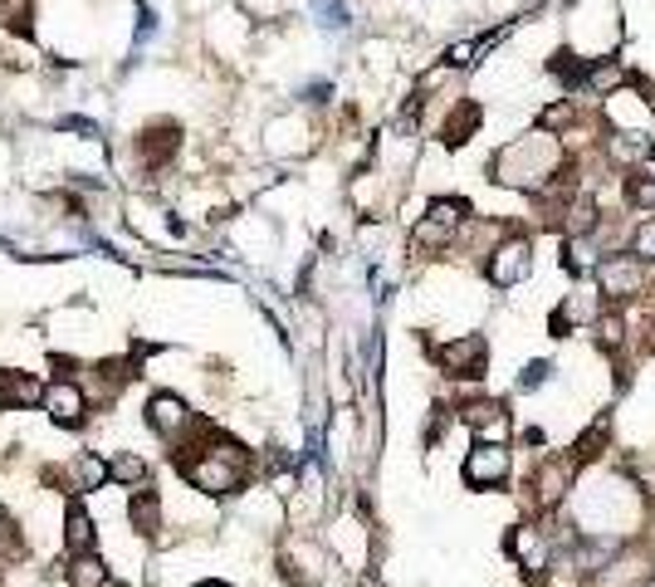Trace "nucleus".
Wrapping results in <instances>:
<instances>
[{
  "label": "nucleus",
  "mask_w": 655,
  "mask_h": 587,
  "mask_svg": "<svg viewBox=\"0 0 655 587\" xmlns=\"http://www.w3.org/2000/svg\"><path fill=\"white\" fill-rule=\"evenodd\" d=\"M489 177L499 181V187L543 196L567 177V147L558 142V132L538 128V132H528V138H514L509 147H499L489 162Z\"/></svg>",
  "instance_id": "f257e3e1"
},
{
  "label": "nucleus",
  "mask_w": 655,
  "mask_h": 587,
  "mask_svg": "<svg viewBox=\"0 0 655 587\" xmlns=\"http://www.w3.org/2000/svg\"><path fill=\"white\" fill-rule=\"evenodd\" d=\"M597 285H602V299H636V294H646L655 285V265H646L636 250L626 255H602L597 265Z\"/></svg>",
  "instance_id": "f03ea898"
},
{
  "label": "nucleus",
  "mask_w": 655,
  "mask_h": 587,
  "mask_svg": "<svg viewBox=\"0 0 655 587\" xmlns=\"http://www.w3.org/2000/svg\"><path fill=\"white\" fill-rule=\"evenodd\" d=\"M187 475L196 489L230 495V489H240V480H245V456H240V446H216V450H206L201 460H191Z\"/></svg>",
  "instance_id": "7ed1b4c3"
},
{
  "label": "nucleus",
  "mask_w": 655,
  "mask_h": 587,
  "mask_svg": "<svg viewBox=\"0 0 655 587\" xmlns=\"http://www.w3.org/2000/svg\"><path fill=\"white\" fill-rule=\"evenodd\" d=\"M465 216H469V206L465 201H450V196H445V201H430V211L416 220V250H445V245L455 240V230L465 226Z\"/></svg>",
  "instance_id": "20e7f679"
},
{
  "label": "nucleus",
  "mask_w": 655,
  "mask_h": 587,
  "mask_svg": "<svg viewBox=\"0 0 655 587\" xmlns=\"http://www.w3.org/2000/svg\"><path fill=\"white\" fill-rule=\"evenodd\" d=\"M528 275H534V240L528 236L504 240L499 250H494V260H489V285L494 289H514V285H524Z\"/></svg>",
  "instance_id": "39448f33"
},
{
  "label": "nucleus",
  "mask_w": 655,
  "mask_h": 587,
  "mask_svg": "<svg viewBox=\"0 0 655 587\" xmlns=\"http://www.w3.org/2000/svg\"><path fill=\"white\" fill-rule=\"evenodd\" d=\"M509 450H504V440H479L475 450L465 456V480L475 485V489H485V485H504L509 480Z\"/></svg>",
  "instance_id": "423d86ee"
},
{
  "label": "nucleus",
  "mask_w": 655,
  "mask_h": 587,
  "mask_svg": "<svg viewBox=\"0 0 655 587\" xmlns=\"http://www.w3.org/2000/svg\"><path fill=\"white\" fill-rule=\"evenodd\" d=\"M440 362L450 367L455 377H479L485 372V338L469 334L460 342H450V348H440Z\"/></svg>",
  "instance_id": "0eeeda50"
},
{
  "label": "nucleus",
  "mask_w": 655,
  "mask_h": 587,
  "mask_svg": "<svg viewBox=\"0 0 655 587\" xmlns=\"http://www.w3.org/2000/svg\"><path fill=\"white\" fill-rule=\"evenodd\" d=\"M44 407H49V416H54L59 426H79L83 421V391L73 382H54L44 391Z\"/></svg>",
  "instance_id": "6e6552de"
},
{
  "label": "nucleus",
  "mask_w": 655,
  "mask_h": 587,
  "mask_svg": "<svg viewBox=\"0 0 655 587\" xmlns=\"http://www.w3.org/2000/svg\"><path fill=\"white\" fill-rule=\"evenodd\" d=\"M534 485H538V505L553 509V505H558V499L567 495V489H573V460H548V465L538 470Z\"/></svg>",
  "instance_id": "1a4fd4ad"
},
{
  "label": "nucleus",
  "mask_w": 655,
  "mask_h": 587,
  "mask_svg": "<svg viewBox=\"0 0 655 587\" xmlns=\"http://www.w3.org/2000/svg\"><path fill=\"white\" fill-rule=\"evenodd\" d=\"M602 255H597V236H567L563 240V269L567 275H597Z\"/></svg>",
  "instance_id": "9d476101"
},
{
  "label": "nucleus",
  "mask_w": 655,
  "mask_h": 587,
  "mask_svg": "<svg viewBox=\"0 0 655 587\" xmlns=\"http://www.w3.org/2000/svg\"><path fill=\"white\" fill-rule=\"evenodd\" d=\"M147 421H152V431H162V436H171V431H181V426L191 421L187 416V407H181V397H152V407H147Z\"/></svg>",
  "instance_id": "9b49d317"
},
{
  "label": "nucleus",
  "mask_w": 655,
  "mask_h": 587,
  "mask_svg": "<svg viewBox=\"0 0 655 587\" xmlns=\"http://www.w3.org/2000/svg\"><path fill=\"white\" fill-rule=\"evenodd\" d=\"M509 548H514L518 558H524L528 573H543V568H548V538H543V534H534V529H514Z\"/></svg>",
  "instance_id": "f8f14e48"
},
{
  "label": "nucleus",
  "mask_w": 655,
  "mask_h": 587,
  "mask_svg": "<svg viewBox=\"0 0 655 587\" xmlns=\"http://www.w3.org/2000/svg\"><path fill=\"white\" fill-rule=\"evenodd\" d=\"M465 421L479 431V440H504L509 436V416H504V407H489V401L485 407H469Z\"/></svg>",
  "instance_id": "ddd939ff"
},
{
  "label": "nucleus",
  "mask_w": 655,
  "mask_h": 587,
  "mask_svg": "<svg viewBox=\"0 0 655 587\" xmlns=\"http://www.w3.org/2000/svg\"><path fill=\"white\" fill-rule=\"evenodd\" d=\"M479 118H485V113H479V103H469V98H465V103L455 108L450 118H445V142H450V147H465L469 132L479 128Z\"/></svg>",
  "instance_id": "4468645a"
},
{
  "label": "nucleus",
  "mask_w": 655,
  "mask_h": 587,
  "mask_svg": "<svg viewBox=\"0 0 655 587\" xmlns=\"http://www.w3.org/2000/svg\"><path fill=\"white\" fill-rule=\"evenodd\" d=\"M83 548H89V514L73 505L69 509V554H83Z\"/></svg>",
  "instance_id": "2eb2a0df"
},
{
  "label": "nucleus",
  "mask_w": 655,
  "mask_h": 587,
  "mask_svg": "<svg viewBox=\"0 0 655 587\" xmlns=\"http://www.w3.org/2000/svg\"><path fill=\"white\" fill-rule=\"evenodd\" d=\"M632 250H636L646 265H655V216H646V220H641V226H636V236H632Z\"/></svg>",
  "instance_id": "dca6fc26"
},
{
  "label": "nucleus",
  "mask_w": 655,
  "mask_h": 587,
  "mask_svg": "<svg viewBox=\"0 0 655 587\" xmlns=\"http://www.w3.org/2000/svg\"><path fill=\"white\" fill-rule=\"evenodd\" d=\"M108 475H113V480H122V485H138V480H147V465H142L138 456H122V460L108 465Z\"/></svg>",
  "instance_id": "f3484780"
},
{
  "label": "nucleus",
  "mask_w": 655,
  "mask_h": 587,
  "mask_svg": "<svg viewBox=\"0 0 655 587\" xmlns=\"http://www.w3.org/2000/svg\"><path fill=\"white\" fill-rule=\"evenodd\" d=\"M132 519L142 524V534H152V529H157V499H152V495H142L138 505H132Z\"/></svg>",
  "instance_id": "a211bd4d"
},
{
  "label": "nucleus",
  "mask_w": 655,
  "mask_h": 587,
  "mask_svg": "<svg viewBox=\"0 0 655 587\" xmlns=\"http://www.w3.org/2000/svg\"><path fill=\"white\" fill-rule=\"evenodd\" d=\"M73 578H79V587H98V583H103V568H98V563H89V558H79Z\"/></svg>",
  "instance_id": "6ab92c4d"
},
{
  "label": "nucleus",
  "mask_w": 655,
  "mask_h": 587,
  "mask_svg": "<svg viewBox=\"0 0 655 587\" xmlns=\"http://www.w3.org/2000/svg\"><path fill=\"white\" fill-rule=\"evenodd\" d=\"M543 382H548V362H534L524 377H518V387H524V391H534V387H543Z\"/></svg>",
  "instance_id": "aec40b11"
},
{
  "label": "nucleus",
  "mask_w": 655,
  "mask_h": 587,
  "mask_svg": "<svg viewBox=\"0 0 655 587\" xmlns=\"http://www.w3.org/2000/svg\"><path fill=\"white\" fill-rule=\"evenodd\" d=\"M201 587H216V583H201Z\"/></svg>",
  "instance_id": "412c9836"
},
{
  "label": "nucleus",
  "mask_w": 655,
  "mask_h": 587,
  "mask_svg": "<svg viewBox=\"0 0 655 587\" xmlns=\"http://www.w3.org/2000/svg\"><path fill=\"white\" fill-rule=\"evenodd\" d=\"M646 587H655V578H651V583H646Z\"/></svg>",
  "instance_id": "4be33fe9"
}]
</instances>
